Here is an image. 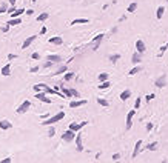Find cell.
<instances>
[{
    "instance_id": "obj_41",
    "label": "cell",
    "mask_w": 168,
    "mask_h": 163,
    "mask_svg": "<svg viewBox=\"0 0 168 163\" xmlns=\"http://www.w3.org/2000/svg\"><path fill=\"white\" fill-rule=\"evenodd\" d=\"M9 162H11V157H6V159L2 160V163H9Z\"/></svg>"
},
{
    "instance_id": "obj_39",
    "label": "cell",
    "mask_w": 168,
    "mask_h": 163,
    "mask_svg": "<svg viewBox=\"0 0 168 163\" xmlns=\"http://www.w3.org/2000/svg\"><path fill=\"white\" fill-rule=\"evenodd\" d=\"M39 57H40V56H39V52H34L32 56H31V59H34V60H37Z\"/></svg>"
},
{
    "instance_id": "obj_26",
    "label": "cell",
    "mask_w": 168,
    "mask_h": 163,
    "mask_svg": "<svg viewBox=\"0 0 168 163\" xmlns=\"http://www.w3.org/2000/svg\"><path fill=\"white\" fill-rule=\"evenodd\" d=\"M119 59H120V54H113V56H110V60H111L113 63H116Z\"/></svg>"
},
{
    "instance_id": "obj_46",
    "label": "cell",
    "mask_w": 168,
    "mask_h": 163,
    "mask_svg": "<svg viewBox=\"0 0 168 163\" xmlns=\"http://www.w3.org/2000/svg\"><path fill=\"white\" fill-rule=\"evenodd\" d=\"M45 32H46V28H45V26H43V28L40 29V34H45Z\"/></svg>"
},
{
    "instance_id": "obj_29",
    "label": "cell",
    "mask_w": 168,
    "mask_h": 163,
    "mask_svg": "<svg viewBox=\"0 0 168 163\" xmlns=\"http://www.w3.org/2000/svg\"><path fill=\"white\" fill-rule=\"evenodd\" d=\"M20 14H23V9H15L14 12H11V19L12 17H19Z\"/></svg>"
},
{
    "instance_id": "obj_8",
    "label": "cell",
    "mask_w": 168,
    "mask_h": 163,
    "mask_svg": "<svg viewBox=\"0 0 168 163\" xmlns=\"http://www.w3.org/2000/svg\"><path fill=\"white\" fill-rule=\"evenodd\" d=\"M36 97L40 102H43V103H51V98L46 97V94H43V92H36Z\"/></svg>"
},
{
    "instance_id": "obj_42",
    "label": "cell",
    "mask_w": 168,
    "mask_h": 163,
    "mask_svg": "<svg viewBox=\"0 0 168 163\" xmlns=\"http://www.w3.org/2000/svg\"><path fill=\"white\" fill-rule=\"evenodd\" d=\"M153 129V123H148L147 125V131H151Z\"/></svg>"
},
{
    "instance_id": "obj_27",
    "label": "cell",
    "mask_w": 168,
    "mask_h": 163,
    "mask_svg": "<svg viewBox=\"0 0 168 163\" xmlns=\"http://www.w3.org/2000/svg\"><path fill=\"white\" fill-rule=\"evenodd\" d=\"M139 71H140V66L137 65V66H134V68H133V69H131V71L128 72V74H130V76H134V74H137Z\"/></svg>"
},
{
    "instance_id": "obj_6",
    "label": "cell",
    "mask_w": 168,
    "mask_h": 163,
    "mask_svg": "<svg viewBox=\"0 0 168 163\" xmlns=\"http://www.w3.org/2000/svg\"><path fill=\"white\" fill-rule=\"evenodd\" d=\"M86 123H88V122H82V123H71V125H69V129H73V131L79 132V131H80Z\"/></svg>"
},
{
    "instance_id": "obj_3",
    "label": "cell",
    "mask_w": 168,
    "mask_h": 163,
    "mask_svg": "<svg viewBox=\"0 0 168 163\" xmlns=\"http://www.w3.org/2000/svg\"><path fill=\"white\" fill-rule=\"evenodd\" d=\"M29 108H31V102H29V100H25L19 108H17V114H23V112L28 111Z\"/></svg>"
},
{
    "instance_id": "obj_45",
    "label": "cell",
    "mask_w": 168,
    "mask_h": 163,
    "mask_svg": "<svg viewBox=\"0 0 168 163\" xmlns=\"http://www.w3.org/2000/svg\"><path fill=\"white\" fill-rule=\"evenodd\" d=\"M12 59H15V54H9L8 56V60H12Z\"/></svg>"
},
{
    "instance_id": "obj_28",
    "label": "cell",
    "mask_w": 168,
    "mask_h": 163,
    "mask_svg": "<svg viewBox=\"0 0 168 163\" xmlns=\"http://www.w3.org/2000/svg\"><path fill=\"white\" fill-rule=\"evenodd\" d=\"M105 80H108V74H107V72L99 74V82H105Z\"/></svg>"
},
{
    "instance_id": "obj_38",
    "label": "cell",
    "mask_w": 168,
    "mask_h": 163,
    "mask_svg": "<svg viewBox=\"0 0 168 163\" xmlns=\"http://www.w3.org/2000/svg\"><path fill=\"white\" fill-rule=\"evenodd\" d=\"M111 159H113V160H114V162H117V160H119V159H120V154H114V156H113V157H111Z\"/></svg>"
},
{
    "instance_id": "obj_23",
    "label": "cell",
    "mask_w": 168,
    "mask_h": 163,
    "mask_svg": "<svg viewBox=\"0 0 168 163\" xmlns=\"http://www.w3.org/2000/svg\"><path fill=\"white\" fill-rule=\"evenodd\" d=\"M88 22H90L88 19H76L71 22V25H82V23H88Z\"/></svg>"
},
{
    "instance_id": "obj_4",
    "label": "cell",
    "mask_w": 168,
    "mask_h": 163,
    "mask_svg": "<svg viewBox=\"0 0 168 163\" xmlns=\"http://www.w3.org/2000/svg\"><path fill=\"white\" fill-rule=\"evenodd\" d=\"M136 115V109H131L130 112H128V115H127V129H130L131 128V125H133V117Z\"/></svg>"
},
{
    "instance_id": "obj_43",
    "label": "cell",
    "mask_w": 168,
    "mask_h": 163,
    "mask_svg": "<svg viewBox=\"0 0 168 163\" xmlns=\"http://www.w3.org/2000/svg\"><path fill=\"white\" fill-rule=\"evenodd\" d=\"M71 94H73L74 97H79V92L76 91V89H71Z\"/></svg>"
},
{
    "instance_id": "obj_44",
    "label": "cell",
    "mask_w": 168,
    "mask_h": 163,
    "mask_svg": "<svg viewBox=\"0 0 168 163\" xmlns=\"http://www.w3.org/2000/svg\"><path fill=\"white\" fill-rule=\"evenodd\" d=\"M51 65H52V62H46V63H45V65H43V68H49Z\"/></svg>"
},
{
    "instance_id": "obj_30",
    "label": "cell",
    "mask_w": 168,
    "mask_h": 163,
    "mask_svg": "<svg viewBox=\"0 0 168 163\" xmlns=\"http://www.w3.org/2000/svg\"><path fill=\"white\" fill-rule=\"evenodd\" d=\"M3 12H8V5H6V3H2V5H0V14H3Z\"/></svg>"
},
{
    "instance_id": "obj_49",
    "label": "cell",
    "mask_w": 168,
    "mask_h": 163,
    "mask_svg": "<svg viewBox=\"0 0 168 163\" xmlns=\"http://www.w3.org/2000/svg\"><path fill=\"white\" fill-rule=\"evenodd\" d=\"M31 2H36V0H31Z\"/></svg>"
},
{
    "instance_id": "obj_15",
    "label": "cell",
    "mask_w": 168,
    "mask_h": 163,
    "mask_svg": "<svg viewBox=\"0 0 168 163\" xmlns=\"http://www.w3.org/2000/svg\"><path fill=\"white\" fill-rule=\"evenodd\" d=\"M83 105H86V100H76V102L69 103V108H79V106H83Z\"/></svg>"
},
{
    "instance_id": "obj_22",
    "label": "cell",
    "mask_w": 168,
    "mask_h": 163,
    "mask_svg": "<svg viewBox=\"0 0 168 163\" xmlns=\"http://www.w3.org/2000/svg\"><path fill=\"white\" fill-rule=\"evenodd\" d=\"M110 86H111V83H110L108 80H105V82H102L100 85H97V88H99V89H108Z\"/></svg>"
},
{
    "instance_id": "obj_17",
    "label": "cell",
    "mask_w": 168,
    "mask_h": 163,
    "mask_svg": "<svg viewBox=\"0 0 168 163\" xmlns=\"http://www.w3.org/2000/svg\"><path fill=\"white\" fill-rule=\"evenodd\" d=\"M9 74H11V65H5V66L2 68V76L8 77Z\"/></svg>"
},
{
    "instance_id": "obj_21",
    "label": "cell",
    "mask_w": 168,
    "mask_h": 163,
    "mask_svg": "<svg viewBox=\"0 0 168 163\" xmlns=\"http://www.w3.org/2000/svg\"><path fill=\"white\" fill-rule=\"evenodd\" d=\"M164 12H165V8H164V6H159V8H157V12H156L157 20H161L162 17H164Z\"/></svg>"
},
{
    "instance_id": "obj_47",
    "label": "cell",
    "mask_w": 168,
    "mask_h": 163,
    "mask_svg": "<svg viewBox=\"0 0 168 163\" xmlns=\"http://www.w3.org/2000/svg\"><path fill=\"white\" fill-rule=\"evenodd\" d=\"M15 2H17V0H9V3H11V5H14Z\"/></svg>"
},
{
    "instance_id": "obj_25",
    "label": "cell",
    "mask_w": 168,
    "mask_h": 163,
    "mask_svg": "<svg viewBox=\"0 0 168 163\" xmlns=\"http://www.w3.org/2000/svg\"><path fill=\"white\" fill-rule=\"evenodd\" d=\"M46 19H48V12H43V14H40V15L37 17V20H39V22H45Z\"/></svg>"
},
{
    "instance_id": "obj_33",
    "label": "cell",
    "mask_w": 168,
    "mask_h": 163,
    "mask_svg": "<svg viewBox=\"0 0 168 163\" xmlns=\"http://www.w3.org/2000/svg\"><path fill=\"white\" fill-rule=\"evenodd\" d=\"M74 77V72H68V74H65V82H68V80H71Z\"/></svg>"
},
{
    "instance_id": "obj_36",
    "label": "cell",
    "mask_w": 168,
    "mask_h": 163,
    "mask_svg": "<svg viewBox=\"0 0 168 163\" xmlns=\"http://www.w3.org/2000/svg\"><path fill=\"white\" fill-rule=\"evenodd\" d=\"M63 94H65L66 97H71V95H73V94H71V89H65V88H63Z\"/></svg>"
},
{
    "instance_id": "obj_11",
    "label": "cell",
    "mask_w": 168,
    "mask_h": 163,
    "mask_svg": "<svg viewBox=\"0 0 168 163\" xmlns=\"http://www.w3.org/2000/svg\"><path fill=\"white\" fill-rule=\"evenodd\" d=\"M140 56H142V52H134V54H133V57H131V62L133 63H134V65H139V63H140V60H142V59H140Z\"/></svg>"
},
{
    "instance_id": "obj_2",
    "label": "cell",
    "mask_w": 168,
    "mask_h": 163,
    "mask_svg": "<svg viewBox=\"0 0 168 163\" xmlns=\"http://www.w3.org/2000/svg\"><path fill=\"white\" fill-rule=\"evenodd\" d=\"M62 139H63V142H66V143H71L73 140H76V131L68 129L66 132L62 134Z\"/></svg>"
},
{
    "instance_id": "obj_40",
    "label": "cell",
    "mask_w": 168,
    "mask_h": 163,
    "mask_svg": "<svg viewBox=\"0 0 168 163\" xmlns=\"http://www.w3.org/2000/svg\"><path fill=\"white\" fill-rule=\"evenodd\" d=\"M154 97H156L154 94H148V95H147V100L150 102V100H153V98H154Z\"/></svg>"
},
{
    "instance_id": "obj_9",
    "label": "cell",
    "mask_w": 168,
    "mask_h": 163,
    "mask_svg": "<svg viewBox=\"0 0 168 163\" xmlns=\"http://www.w3.org/2000/svg\"><path fill=\"white\" fill-rule=\"evenodd\" d=\"M76 145H77V151L82 152L83 151V145H82V135L80 134H76Z\"/></svg>"
},
{
    "instance_id": "obj_14",
    "label": "cell",
    "mask_w": 168,
    "mask_h": 163,
    "mask_svg": "<svg viewBox=\"0 0 168 163\" xmlns=\"http://www.w3.org/2000/svg\"><path fill=\"white\" fill-rule=\"evenodd\" d=\"M136 49H137L139 52H145V49H147V48H145V43H144L142 40H137V42H136Z\"/></svg>"
},
{
    "instance_id": "obj_1",
    "label": "cell",
    "mask_w": 168,
    "mask_h": 163,
    "mask_svg": "<svg viewBox=\"0 0 168 163\" xmlns=\"http://www.w3.org/2000/svg\"><path fill=\"white\" fill-rule=\"evenodd\" d=\"M65 117V112L63 111H60V112H57L56 115H52V117H48V120L46 122H42V125L43 126H48V125H54V123H57V122H60L62 119Z\"/></svg>"
},
{
    "instance_id": "obj_20",
    "label": "cell",
    "mask_w": 168,
    "mask_h": 163,
    "mask_svg": "<svg viewBox=\"0 0 168 163\" xmlns=\"http://www.w3.org/2000/svg\"><path fill=\"white\" fill-rule=\"evenodd\" d=\"M130 95H131V92H130V89H127V91H123V92L120 94V100H122V102H127L128 98H130Z\"/></svg>"
},
{
    "instance_id": "obj_16",
    "label": "cell",
    "mask_w": 168,
    "mask_h": 163,
    "mask_svg": "<svg viewBox=\"0 0 168 163\" xmlns=\"http://www.w3.org/2000/svg\"><path fill=\"white\" fill-rule=\"evenodd\" d=\"M34 40H36V35H31V37H28V39H26V40L23 42L22 48H28V46H29V45H31V43H32Z\"/></svg>"
},
{
    "instance_id": "obj_10",
    "label": "cell",
    "mask_w": 168,
    "mask_h": 163,
    "mask_svg": "<svg viewBox=\"0 0 168 163\" xmlns=\"http://www.w3.org/2000/svg\"><path fill=\"white\" fill-rule=\"evenodd\" d=\"M165 83H167V76L164 74V76H161L157 80H156V86L157 88H164L165 86Z\"/></svg>"
},
{
    "instance_id": "obj_48",
    "label": "cell",
    "mask_w": 168,
    "mask_h": 163,
    "mask_svg": "<svg viewBox=\"0 0 168 163\" xmlns=\"http://www.w3.org/2000/svg\"><path fill=\"white\" fill-rule=\"evenodd\" d=\"M167 49H168V43H167Z\"/></svg>"
},
{
    "instance_id": "obj_34",
    "label": "cell",
    "mask_w": 168,
    "mask_h": 163,
    "mask_svg": "<svg viewBox=\"0 0 168 163\" xmlns=\"http://www.w3.org/2000/svg\"><path fill=\"white\" fill-rule=\"evenodd\" d=\"M140 108V97L136 98V103H134V109H139Z\"/></svg>"
},
{
    "instance_id": "obj_35",
    "label": "cell",
    "mask_w": 168,
    "mask_h": 163,
    "mask_svg": "<svg viewBox=\"0 0 168 163\" xmlns=\"http://www.w3.org/2000/svg\"><path fill=\"white\" fill-rule=\"evenodd\" d=\"M65 71H66V66H62V68H60V69H59L57 72H54V74H56V76H59V74H63Z\"/></svg>"
},
{
    "instance_id": "obj_19",
    "label": "cell",
    "mask_w": 168,
    "mask_h": 163,
    "mask_svg": "<svg viewBox=\"0 0 168 163\" xmlns=\"http://www.w3.org/2000/svg\"><path fill=\"white\" fill-rule=\"evenodd\" d=\"M11 122H8V120H2L0 122V129H9L11 128Z\"/></svg>"
},
{
    "instance_id": "obj_12",
    "label": "cell",
    "mask_w": 168,
    "mask_h": 163,
    "mask_svg": "<svg viewBox=\"0 0 168 163\" xmlns=\"http://www.w3.org/2000/svg\"><path fill=\"white\" fill-rule=\"evenodd\" d=\"M46 60H49V62H52V63H59V62L62 60V57L57 56V54H49V56L46 57Z\"/></svg>"
},
{
    "instance_id": "obj_24",
    "label": "cell",
    "mask_w": 168,
    "mask_h": 163,
    "mask_svg": "<svg viewBox=\"0 0 168 163\" xmlns=\"http://www.w3.org/2000/svg\"><path fill=\"white\" fill-rule=\"evenodd\" d=\"M136 9H137V3L134 2V3H131V5L128 6V9H127V11H128V12H134Z\"/></svg>"
},
{
    "instance_id": "obj_32",
    "label": "cell",
    "mask_w": 168,
    "mask_h": 163,
    "mask_svg": "<svg viewBox=\"0 0 168 163\" xmlns=\"http://www.w3.org/2000/svg\"><path fill=\"white\" fill-rule=\"evenodd\" d=\"M147 148H148L150 151H154V149H157V143H150Z\"/></svg>"
},
{
    "instance_id": "obj_37",
    "label": "cell",
    "mask_w": 168,
    "mask_h": 163,
    "mask_svg": "<svg viewBox=\"0 0 168 163\" xmlns=\"http://www.w3.org/2000/svg\"><path fill=\"white\" fill-rule=\"evenodd\" d=\"M54 134H56V131H54V128H51V129L48 131V137H54Z\"/></svg>"
},
{
    "instance_id": "obj_13",
    "label": "cell",
    "mask_w": 168,
    "mask_h": 163,
    "mask_svg": "<svg viewBox=\"0 0 168 163\" xmlns=\"http://www.w3.org/2000/svg\"><path fill=\"white\" fill-rule=\"evenodd\" d=\"M48 43L49 45H62V43H63V39H62V37H51L48 40Z\"/></svg>"
},
{
    "instance_id": "obj_5",
    "label": "cell",
    "mask_w": 168,
    "mask_h": 163,
    "mask_svg": "<svg viewBox=\"0 0 168 163\" xmlns=\"http://www.w3.org/2000/svg\"><path fill=\"white\" fill-rule=\"evenodd\" d=\"M102 39H103V34H99V35H96V37L93 39V49H94V51L99 48V45H100Z\"/></svg>"
},
{
    "instance_id": "obj_31",
    "label": "cell",
    "mask_w": 168,
    "mask_h": 163,
    "mask_svg": "<svg viewBox=\"0 0 168 163\" xmlns=\"http://www.w3.org/2000/svg\"><path fill=\"white\" fill-rule=\"evenodd\" d=\"M97 103H99V105H102V106H108V105H110L107 100H105V98H97Z\"/></svg>"
},
{
    "instance_id": "obj_18",
    "label": "cell",
    "mask_w": 168,
    "mask_h": 163,
    "mask_svg": "<svg viewBox=\"0 0 168 163\" xmlns=\"http://www.w3.org/2000/svg\"><path fill=\"white\" fill-rule=\"evenodd\" d=\"M19 23H22V20L19 19V17H12V19H9V22H8V26H15Z\"/></svg>"
},
{
    "instance_id": "obj_7",
    "label": "cell",
    "mask_w": 168,
    "mask_h": 163,
    "mask_svg": "<svg viewBox=\"0 0 168 163\" xmlns=\"http://www.w3.org/2000/svg\"><path fill=\"white\" fill-rule=\"evenodd\" d=\"M140 146H142V140H137L136 142V145H134V151H133V159H136L137 156H139V152H140Z\"/></svg>"
}]
</instances>
